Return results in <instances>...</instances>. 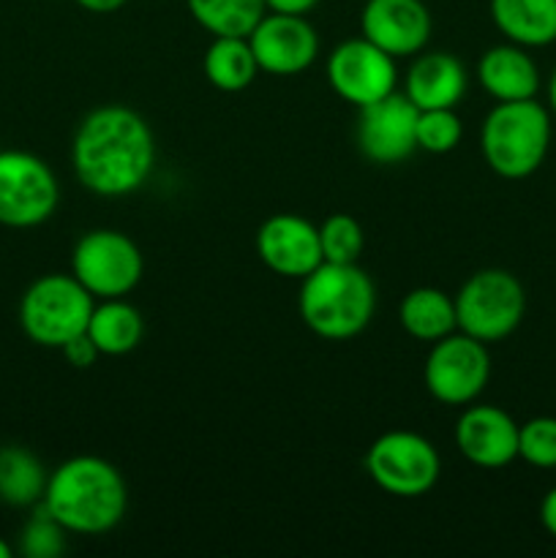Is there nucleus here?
Segmentation results:
<instances>
[{
	"label": "nucleus",
	"mask_w": 556,
	"mask_h": 558,
	"mask_svg": "<svg viewBox=\"0 0 556 558\" xmlns=\"http://www.w3.org/2000/svg\"><path fill=\"white\" fill-rule=\"evenodd\" d=\"M480 150L491 172L499 178H532L551 150L548 109L534 98L496 101L480 129Z\"/></svg>",
	"instance_id": "nucleus-4"
},
{
	"label": "nucleus",
	"mask_w": 556,
	"mask_h": 558,
	"mask_svg": "<svg viewBox=\"0 0 556 558\" xmlns=\"http://www.w3.org/2000/svg\"><path fill=\"white\" fill-rule=\"evenodd\" d=\"M96 298L65 272L36 278L20 300V327L36 347L63 349L87 332Z\"/></svg>",
	"instance_id": "nucleus-5"
},
{
	"label": "nucleus",
	"mask_w": 556,
	"mask_h": 558,
	"mask_svg": "<svg viewBox=\"0 0 556 558\" xmlns=\"http://www.w3.org/2000/svg\"><path fill=\"white\" fill-rule=\"evenodd\" d=\"M189 14L202 31L216 36L249 38L267 14L265 0H185Z\"/></svg>",
	"instance_id": "nucleus-24"
},
{
	"label": "nucleus",
	"mask_w": 556,
	"mask_h": 558,
	"mask_svg": "<svg viewBox=\"0 0 556 558\" xmlns=\"http://www.w3.org/2000/svg\"><path fill=\"white\" fill-rule=\"evenodd\" d=\"M496 31L518 47H548L556 41V0H491Z\"/></svg>",
	"instance_id": "nucleus-19"
},
{
	"label": "nucleus",
	"mask_w": 556,
	"mask_h": 558,
	"mask_svg": "<svg viewBox=\"0 0 556 558\" xmlns=\"http://www.w3.org/2000/svg\"><path fill=\"white\" fill-rule=\"evenodd\" d=\"M398 322L414 341L434 343L458 330L456 300L434 287H418L403 294Z\"/></svg>",
	"instance_id": "nucleus-20"
},
{
	"label": "nucleus",
	"mask_w": 556,
	"mask_h": 558,
	"mask_svg": "<svg viewBox=\"0 0 556 558\" xmlns=\"http://www.w3.org/2000/svg\"><path fill=\"white\" fill-rule=\"evenodd\" d=\"M319 0H265L267 11H281V14H309Z\"/></svg>",
	"instance_id": "nucleus-31"
},
{
	"label": "nucleus",
	"mask_w": 556,
	"mask_h": 558,
	"mask_svg": "<svg viewBox=\"0 0 556 558\" xmlns=\"http://www.w3.org/2000/svg\"><path fill=\"white\" fill-rule=\"evenodd\" d=\"M463 123L456 109H423L418 114V150L431 153V156H445L461 145Z\"/></svg>",
	"instance_id": "nucleus-26"
},
{
	"label": "nucleus",
	"mask_w": 556,
	"mask_h": 558,
	"mask_svg": "<svg viewBox=\"0 0 556 558\" xmlns=\"http://www.w3.org/2000/svg\"><path fill=\"white\" fill-rule=\"evenodd\" d=\"M327 82L333 93L352 107L363 109L396 93V58L358 36L341 41L327 58Z\"/></svg>",
	"instance_id": "nucleus-11"
},
{
	"label": "nucleus",
	"mask_w": 556,
	"mask_h": 558,
	"mask_svg": "<svg viewBox=\"0 0 556 558\" xmlns=\"http://www.w3.org/2000/svg\"><path fill=\"white\" fill-rule=\"evenodd\" d=\"M365 472L374 485L396 499H420L439 483L442 458L414 430H387L365 452Z\"/></svg>",
	"instance_id": "nucleus-7"
},
{
	"label": "nucleus",
	"mask_w": 556,
	"mask_h": 558,
	"mask_svg": "<svg viewBox=\"0 0 556 558\" xmlns=\"http://www.w3.org/2000/svg\"><path fill=\"white\" fill-rule=\"evenodd\" d=\"M467 69L450 52H420L409 65L407 93L409 101L423 109H456L467 93Z\"/></svg>",
	"instance_id": "nucleus-17"
},
{
	"label": "nucleus",
	"mask_w": 556,
	"mask_h": 558,
	"mask_svg": "<svg viewBox=\"0 0 556 558\" xmlns=\"http://www.w3.org/2000/svg\"><path fill=\"white\" fill-rule=\"evenodd\" d=\"M418 114L420 109L407 98V93H390L379 101L360 109L358 147L368 161L392 167L418 150Z\"/></svg>",
	"instance_id": "nucleus-13"
},
{
	"label": "nucleus",
	"mask_w": 556,
	"mask_h": 558,
	"mask_svg": "<svg viewBox=\"0 0 556 558\" xmlns=\"http://www.w3.org/2000/svg\"><path fill=\"white\" fill-rule=\"evenodd\" d=\"M298 311L303 325L322 341H349L374 319V281L358 265L322 262L300 278Z\"/></svg>",
	"instance_id": "nucleus-3"
},
{
	"label": "nucleus",
	"mask_w": 556,
	"mask_h": 558,
	"mask_svg": "<svg viewBox=\"0 0 556 558\" xmlns=\"http://www.w3.org/2000/svg\"><path fill=\"white\" fill-rule=\"evenodd\" d=\"M478 80L496 101H527L540 90V69L518 44H499L483 52L478 63Z\"/></svg>",
	"instance_id": "nucleus-18"
},
{
	"label": "nucleus",
	"mask_w": 556,
	"mask_h": 558,
	"mask_svg": "<svg viewBox=\"0 0 556 558\" xmlns=\"http://www.w3.org/2000/svg\"><path fill=\"white\" fill-rule=\"evenodd\" d=\"M456 447L472 466L505 469L518 458V423L505 409L469 403L456 423Z\"/></svg>",
	"instance_id": "nucleus-16"
},
{
	"label": "nucleus",
	"mask_w": 556,
	"mask_h": 558,
	"mask_svg": "<svg viewBox=\"0 0 556 558\" xmlns=\"http://www.w3.org/2000/svg\"><path fill=\"white\" fill-rule=\"evenodd\" d=\"M60 185L44 158L0 150V227L33 229L55 216Z\"/></svg>",
	"instance_id": "nucleus-10"
},
{
	"label": "nucleus",
	"mask_w": 556,
	"mask_h": 558,
	"mask_svg": "<svg viewBox=\"0 0 556 558\" xmlns=\"http://www.w3.org/2000/svg\"><path fill=\"white\" fill-rule=\"evenodd\" d=\"M205 80L221 93H240L254 85L259 65H256L254 49L249 38L216 36L202 58Z\"/></svg>",
	"instance_id": "nucleus-22"
},
{
	"label": "nucleus",
	"mask_w": 556,
	"mask_h": 558,
	"mask_svg": "<svg viewBox=\"0 0 556 558\" xmlns=\"http://www.w3.org/2000/svg\"><path fill=\"white\" fill-rule=\"evenodd\" d=\"M491 379L488 343L456 330L431 343L423 365L425 390L445 407H469Z\"/></svg>",
	"instance_id": "nucleus-9"
},
{
	"label": "nucleus",
	"mask_w": 556,
	"mask_h": 558,
	"mask_svg": "<svg viewBox=\"0 0 556 558\" xmlns=\"http://www.w3.org/2000/svg\"><path fill=\"white\" fill-rule=\"evenodd\" d=\"M0 558H11V545L5 539H0Z\"/></svg>",
	"instance_id": "nucleus-34"
},
{
	"label": "nucleus",
	"mask_w": 556,
	"mask_h": 558,
	"mask_svg": "<svg viewBox=\"0 0 556 558\" xmlns=\"http://www.w3.org/2000/svg\"><path fill=\"white\" fill-rule=\"evenodd\" d=\"M87 336L98 347L101 357H123V354L134 352L145 338V319L123 298L101 300L98 305H93Z\"/></svg>",
	"instance_id": "nucleus-21"
},
{
	"label": "nucleus",
	"mask_w": 556,
	"mask_h": 558,
	"mask_svg": "<svg viewBox=\"0 0 556 558\" xmlns=\"http://www.w3.org/2000/svg\"><path fill=\"white\" fill-rule=\"evenodd\" d=\"M74 3L90 14H114L118 9H123L125 0H74Z\"/></svg>",
	"instance_id": "nucleus-32"
},
{
	"label": "nucleus",
	"mask_w": 556,
	"mask_h": 558,
	"mask_svg": "<svg viewBox=\"0 0 556 558\" xmlns=\"http://www.w3.org/2000/svg\"><path fill=\"white\" fill-rule=\"evenodd\" d=\"M71 167L90 194L104 199L134 194L156 167V140L150 125L123 104L93 109L76 125Z\"/></svg>",
	"instance_id": "nucleus-1"
},
{
	"label": "nucleus",
	"mask_w": 556,
	"mask_h": 558,
	"mask_svg": "<svg viewBox=\"0 0 556 558\" xmlns=\"http://www.w3.org/2000/svg\"><path fill=\"white\" fill-rule=\"evenodd\" d=\"M49 474L25 447H0V501L9 507L41 505Z\"/></svg>",
	"instance_id": "nucleus-23"
},
{
	"label": "nucleus",
	"mask_w": 556,
	"mask_h": 558,
	"mask_svg": "<svg viewBox=\"0 0 556 558\" xmlns=\"http://www.w3.org/2000/svg\"><path fill=\"white\" fill-rule=\"evenodd\" d=\"M60 352H63V357L69 360V365H74V368H90V365L101 357V352H98V347L90 341L87 332H82V336H76L74 341L65 343Z\"/></svg>",
	"instance_id": "nucleus-29"
},
{
	"label": "nucleus",
	"mask_w": 556,
	"mask_h": 558,
	"mask_svg": "<svg viewBox=\"0 0 556 558\" xmlns=\"http://www.w3.org/2000/svg\"><path fill=\"white\" fill-rule=\"evenodd\" d=\"M142 251L118 229H90L71 251V276L96 300L125 298L142 281Z\"/></svg>",
	"instance_id": "nucleus-8"
},
{
	"label": "nucleus",
	"mask_w": 556,
	"mask_h": 558,
	"mask_svg": "<svg viewBox=\"0 0 556 558\" xmlns=\"http://www.w3.org/2000/svg\"><path fill=\"white\" fill-rule=\"evenodd\" d=\"M319 243L325 262L358 265L360 254L365 248V232L358 218L347 216V213H336V216L325 218V223L319 227Z\"/></svg>",
	"instance_id": "nucleus-25"
},
{
	"label": "nucleus",
	"mask_w": 556,
	"mask_h": 558,
	"mask_svg": "<svg viewBox=\"0 0 556 558\" xmlns=\"http://www.w3.org/2000/svg\"><path fill=\"white\" fill-rule=\"evenodd\" d=\"M540 523L551 537H556V485L540 501Z\"/></svg>",
	"instance_id": "nucleus-30"
},
{
	"label": "nucleus",
	"mask_w": 556,
	"mask_h": 558,
	"mask_svg": "<svg viewBox=\"0 0 556 558\" xmlns=\"http://www.w3.org/2000/svg\"><path fill=\"white\" fill-rule=\"evenodd\" d=\"M452 300L458 330L488 347L510 338L527 314V292L521 281L499 267L469 276Z\"/></svg>",
	"instance_id": "nucleus-6"
},
{
	"label": "nucleus",
	"mask_w": 556,
	"mask_h": 558,
	"mask_svg": "<svg viewBox=\"0 0 556 558\" xmlns=\"http://www.w3.org/2000/svg\"><path fill=\"white\" fill-rule=\"evenodd\" d=\"M41 507L69 534L98 537L120 526L129 510V488L118 469L98 456L60 463L47 480Z\"/></svg>",
	"instance_id": "nucleus-2"
},
{
	"label": "nucleus",
	"mask_w": 556,
	"mask_h": 558,
	"mask_svg": "<svg viewBox=\"0 0 556 558\" xmlns=\"http://www.w3.org/2000/svg\"><path fill=\"white\" fill-rule=\"evenodd\" d=\"M518 458L534 469H556V417L518 425Z\"/></svg>",
	"instance_id": "nucleus-27"
},
{
	"label": "nucleus",
	"mask_w": 556,
	"mask_h": 558,
	"mask_svg": "<svg viewBox=\"0 0 556 558\" xmlns=\"http://www.w3.org/2000/svg\"><path fill=\"white\" fill-rule=\"evenodd\" d=\"M65 534L69 532L41 507L22 529L20 550L27 558H55L65 550Z\"/></svg>",
	"instance_id": "nucleus-28"
},
{
	"label": "nucleus",
	"mask_w": 556,
	"mask_h": 558,
	"mask_svg": "<svg viewBox=\"0 0 556 558\" xmlns=\"http://www.w3.org/2000/svg\"><path fill=\"white\" fill-rule=\"evenodd\" d=\"M548 104H551V112H554V118H556V69H554V74H551V82H548Z\"/></svg>",
	"instance_id": "nucleus-33"
},
{
	"label": "nucleus",
	"mask_w": 556,
	"mask_h": 558,
	"mask_svg": "<svg viewBox=\"0 0 556 558\" xmlns=\"http://www.w3.org/2000/svg\"><path fill=\"white\" fill-rule=\"evenodd\" d=\"M256 256L281 278H305L322 265L319 227L294 213L270 216L256 232Z\"/></svg>",
	"instance_id": "nucleus-14"
},
{
	"label": "nucleus",
	"mask_w": 556,
	"mask_h": 558,
	"mask_svg": "<svg viewBox=\"0 0 556 558\" xmlns=\"http://www.w3.org/2000/svg\"><path fill=\"white\" fill-rule=\"evenodd\" d=\"M259 71L273 76H294L319 58V36L305 14L267 11L249 36Z\"/></svg>",
	"instance_id": "nucleus-12"
},
{
	"label": "nucleus",
	"mask_w": 556,
	"mask_h": 558,
	"mask_svg": "<svg viewBox=\"0 0 556 558\" xmlns=\"http://www.w3.org/2000/svg\"><path fill=\"white\" fill-rule=\"evenodd\" d=\"M434 22L423 0H365L360 36L392 58H412L428 44Z\"/></svg>",
	"instance_id": "nucleus-15"
}]
</instances>
